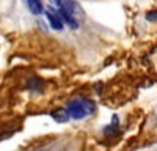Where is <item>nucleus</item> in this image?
Here are the masks:
<instances>
[{"label":"nucleus","mask_w":157,"mask_h":151,"mask_svg":"<svg viewBox=\"0 0 157 151\" xmlns=\"http://www.w3.org/2000/svg\"><path fill=\"white\" fill-rule=\"evenodd\" d=\"M46 16H47V21L50 22V27L54 30H63V21L58 13L49 8V10H46Z\"/></svg>","instance_id":"obj_2"},{"label":"nucleus","mask_w":157,"mask_h":151,"mask_svg":"<svg viewBox=\"0 0 157 151\" xmlns=\"http://www.w3.org/2000/svg\"><path fill=\"white\" fill-rule=\"evenodd\" d=\"M93 112H94V104L88 99H74L66 107V113L75 120H82Z\"/></svg>","instance_id":"obj_1"},{"label":"nucleus","mask_w":157,"mask_h":151,"mask_svg":"<svg viewBox=\"0 0 157 151\" xmlns=\"http://www.w3.org/2000/svg\"><path fill=\"white\" fill-rule=\"evenodd\" d=\"M52 117H54L57 121H60V123L68 121V118H69V115L66 113V110H58V112H54V113H52Z\"/></svg>","instance_id":"obj_4"},{"label":"nucleus","mask_w":157,"mask_h":151,"mask_svg":"<svg viewBox=\"0 0 157 151\" xmlns=\"http://www.w3.org/2000/svg\"><path fill=\"white\" fill-rule=\"evenodd\" d=\"M27 5L30 8V11L33 14H39V13H43V3L41 0H27Z\"/></svg>","instance_id":"obj_3"},{"label":"nucleus","mask_w":157,"mask_h":151,"mask_svg":"<svg viewBox=\"0 0 157 151\" xmlns=\"http://www.w3.org/2000/svg\"><path fill=\"white\" fill-rule=\"evenodd\" d=\"M146 19L148 21H157V10L155 11H149V13H146Z\"/></svg>","instance_id":"obj_5"}]
</instances>
